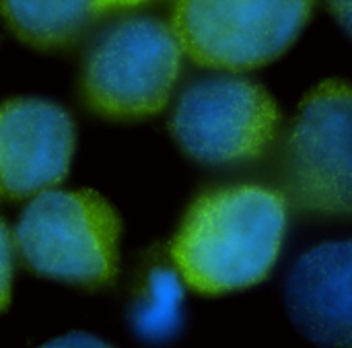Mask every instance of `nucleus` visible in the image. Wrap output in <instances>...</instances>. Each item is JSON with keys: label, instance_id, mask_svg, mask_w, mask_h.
Returning a JSON list of instances; mask_svg holds the SVG:
<instances>
[{"label": "nucleus", "instance_id": "nucleus-7", "mask_svg": "<svg viewBox=\"0 0 352 348\" xmlns=\"http://www.w3.org/2000/svg\"><path fill=\"white\" fill-rule=\"evenodd\" d=\"M74 126L70 116L43 99L0 105V200L33 198L58 186L70 167Z\"/></svg>", "mask_w": 352, "mask_h": 348}, {"label": "nucleus", "instance_id": "nucleus-1", "mask_svg": "<svg viewBox=\"0 0 352 348\" xmlns=\"http://www.w3.org/2000/svg\"><path fill=\"white\" fill-rule=\"evenodd\" d=\"M287 200L262 186H231L198 198L186 213L171 260L179 281L219 297L262 283L278 262Z\"/></svg>", "mask_w": 352, "mask_h": 348}, {"label": "nucleus", "instance_id": "nucleus-6", "mask_svg": "<svg viewBox=\"0 0 352 348\" xmlns=\"http://www.w3.org/2000/svg\"><path fill=\"white\" fill-rule=\"evenodd\" d=\"M278 122V107L264 87L223 74L188 87L169 128L192 159L229 165L260 157L274 140Z\"/></svg>", "mask_w": 352, "mask_h": 348}, {"label": "nucleus", "instance_id": "nucleus-12", "mask_svg": "<svg viewBox=\"0 0 352 348\" xmlns=\"http://www.w3.org/2000/svg\"><path fill=\"white\" fill-rule=\"evenodd\" d=\"M37 348H113L109 342L93 336V334H87V332H70V334H64V336H58L45 345Z\"/></svg>", "mask_w": 352, "mask_h": 348}, {"label": "nucleus", "instance_id": "nucleus-13", "mask_svg": "<svg viewBox=\"0 0 352 348\" xmlns=\"http://www.w3.org/2000/svg\"><path fill=\"white\" fill-rule=\"evenodd\" d=\"M334 17L338 19V23L344 27V31L351 29V0H328Z\"/></svg>", "mask_w": 352, "mask_h": 348}, {"label": "nucleus", "instance_id": "nucleus-10", "mask_svg": "<svg viewBox=\"0 0 352 348\" xmlns=\"http://www.w3.org/2000/svg\"><path fill=\"white\" fill-rule=\"evenodd\" d=\"M182 281L175 270L157 268L151 276V287L146 299L136 309V330L151 338L159 340L169 336L179 322L182 305Z\"/></svg>", "mask_w": 352, "mask_h": 348}, {"label": "nucleus", "instance_id": "nucleus-11", "mask_svg": "<svg viewBox=\"0 0 352 348\" xmlns=\"http://www.w3.org/2000/svg\"><path fill=\"white\" fill-rule=\"evenodd\" d=\"M14 258H16V248H14L12 231L0 219V316L8 312L12 299Z\"/></svg>", "mask_w": 352, "mask_h": 348}, {"label": "nucleus", "instance_id": "nucleus-3", "mask_svg": "<svg viewBox=\"0 0 352 348\" xmlns=\"http://www.w3.org/2000/svg\"><path fill=\"white\" fill-rule=\"evenodd\" d=\"M182 45L155 17H126L91 45L80 74L87 105L109 120H140L159 113L182 70Z\"/></svg>", "mask_w": 352, "mask_h": 348}, {"label": "nucleus", "instance_id": "nucleus-14", "mask_svg": "<svg viewBox=\"0 0 352 348\" xmlns=\"http://www.w3.org/2000/svg\"><path fill=\"white\" fill-rule=\"evenodd\" d=\"M142 2H146V0H97V8H99V12H105V10H113V8L136 6Z\"/></svg>", "mask_w": 352, "mask_h": 348}, {"label": "nucleus", "instance_id": "nucleus-8", "mask_svg": "<svg viewBox=\"0 0 352 348\" xmlns=\"http://www.w3.org/2000/svg\"><path fill=\"white\" fill-rule=\"evenodd\" d=\"M352 246L328 241L303 254L289 272L285 307L318 348L352 347Z\"/></svg>", "mask_w": 352, "mask_h": 348}, {"label": "nucleus", "instance_id": "nucleus-9", "mask_svg": "<svg viewBox=\"0 0 352 348\" xmlns=\"http://www.w3.org/2000/svg\"><path fill=\"white\" fill-rule=\"evenodd\" d=\"M12 33L37 50H58L76 41L101 14L97 0H0Z\"/></svg>", "mask_w": 352, "mask_h": 348}, {"label": "nucleus", "instance_id": "nucleus-4", "mask_svg": "<svg viewBox=\"0 0 352 348\" xmlns=\"http://www.w3.org/2000/svg\"><path fill=\"white\" fill-rule=\"evenodd\" d=\"M352 97L346 80H324L307 93L283 155L285 200L322 217L352 210Z\"/></svg>", "mask_w": 352, "mask_h": 348}, {"label": "nucleus", "instance_id": "nucleus-2", "mask_svg": "<svg viewBox=\"0 0 352 348\" xmlns=\"http://www.w3.org/2000/svg\"><path fill=\"white\" fill-rule=\"evenodd\" d=\"M122 223L91 190H45L31 198L14 231L23 264L37 276L80 289L111 285L120 268Z\"/></svg>", "mask_w": 352, "mask_h": 348}, {"label": "nucleus", "instance_id": "nucleus-5", "mask_svg": "<svg viewBox=\"0 0 352 348\" xmlns=\"http://www.w3.org/2000/svg\"><path fill=\"white\" fill-rule=\"evenodd\" d=\"M316 0H177L173 33L194 62L252 70L276 60L299 37Z\"/></svg>", "mask_w": 352, "mask_h": 348}]
</instances>
